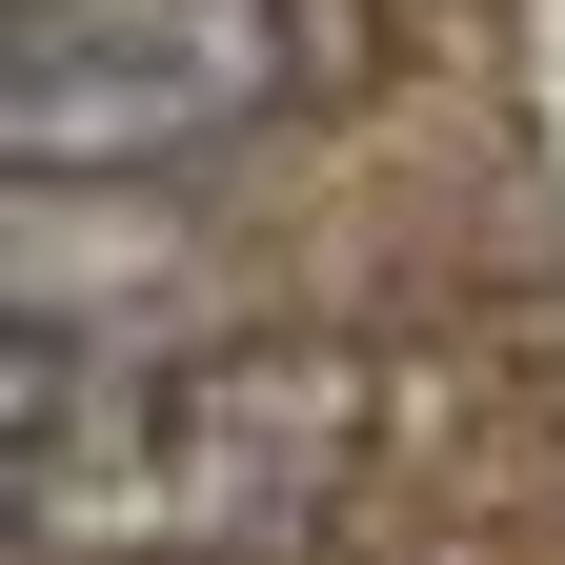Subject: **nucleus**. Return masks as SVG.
Here are the masks:
<instances>
[{"label": "nucleus", "instance_id": "nucleus-1", "mask_svg": "<svg viewBox=\"0 0 565 565\" xmlns=\"http://www.w3.org/2000/svg\"><path fill=\"white\" fill-rule=\"evenodd\" d=\"M364 465L343 343L0 303V565H263Z\"/></svg>", "mask_w": 565, "mask_h": 565}, {"label": "nucleus", "instance_id": "nucleus-2", "mask_svg": "<svg viewBox=\"0 0 565 565\" xmlns=\"http://www.w3.org/2000/svg\"><path fill=\"white\" fill-rule=\"evenodd\" d=\"M303 102V0H0V182H162Z\"/></svg>", "mask_w": 565, "mask_h": 565}]
</instances>
